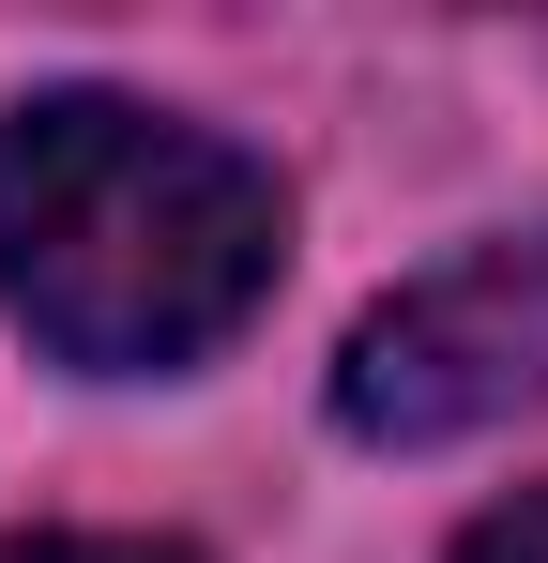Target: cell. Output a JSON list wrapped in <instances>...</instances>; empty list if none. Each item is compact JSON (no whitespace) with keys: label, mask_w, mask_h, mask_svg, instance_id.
I'll use <instances>...</instances> for the list:
<instances>
[{"label":"cell","mask_w":548,"mask_h":563,"mask_svg":"<svg viewBox=\"0 0 548 563\" xmlns=\"http://www.w3.org/2000/svg\"><path fill=\"white\" fill-rule=\"evenodd\" d=\"M0 563H198L168 533H0Z\"/></svg>","instance_id":"3957f363"},{"label":"cell","mask_w":548,"mask_h":563,"mask_svg":"<svg viewBox=\"0 0 548 563\" xmlns=\"http://www.w3.org/2000/svg\"><path fill=\"white\" fill-rule=\"evenodd\" d=\"M289 198L244 137L122 92H31L0 122V289L77 380H168L274 289Z\"/></svg>","instance_id":"6da1fadb"},{"label":"cell","mask_w":548,"mask_h":563,"mask_svg":"<svg viewBox=\"0 0 548 563\" xmlns=\"http://www.w3.org/2000/svg\"><path fill=\"white\" fill-rule=\"evenodd\" d=\"M518 411H548V229H503V244H472L442 275H412L336 351V427L396 442V457L518 427Z\"/></svg>","instance_id":"7a4b0ae2"},{"label":"cell","mask_w":548,"mask_h":563,"mask_svg":"<svg viewBox=\"0 0 548 563\" xmlns=\"http://www.w3.org/2000/svg\"><path fill=\"white\" fill-rule=\"evenodd\" d=\"M457 563H548V487H518V503H487V518L457 533Z\"/></svg>","instance_id":"277c9868"}]
</instances>
